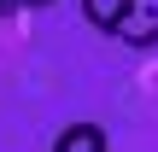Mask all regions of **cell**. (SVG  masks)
<instances>
[{
  "label": "cell",
  "instance_id": "6da1fadb",
  "mask_svg": "<svg viewBox=\"0 0 158 152\" xmlns=\"http://www.w3.org/2000/svg\"><path fill=\"white\" fill-rule=\"evenodd\" d=\"M53 146H59V152H106L111 135H106L100 123H64V129L53 135Z\"/></svg>",
  "mask_w": 158,
  "mask_h": 152
},
{
  "label": "cell",
  "instance_id": "7a4b0ae2",
  "mask_svg": "<svg viewBox=\"0 0 158 152\" xmlns=\"http://www.w3.org/2000/svg\"><path fill=\"white\" fill-rule=\"evenodd\" d=\"M117 41H129V47H158V6L152 12L129 6V18L117 23Z\"/></svg>",
  "mask_w": 158,
  "mask_h": 152
},
{
  "label": "cell",
  "instance_id": "3957f363",
  "mask_svg": "<svg viewBox=\"0 0 158 152\" xmlns=\"http://www.w3.org/2000/svg\"><path fill=\"white\" fill-rule=\"evenodd\" d=\"M129 6H135V0H82V18H88L100 35H117V23L129 18Z\"/></svg>",
  "mask_w": 158,
  "mask_h": 152
},
{
  "label": "cell",
  "instance_id": "277c9868",
  "mask_svg": "<svg viewBox=\"0 0 158 152\" xmlns=\"http://www.w3.org/2000/svg\"><path fill=\"white\" fill-rule=\"evenodd\" d=\"M12 12H23V6L18 0H0V18H12Z\"/></svg>",
  "mask_w": 158,
  "mask_h": 152
},
{
  "label": "cell",
  "instance_id": "5b68a950",
  "mask_svg": "<svg viewBox=\"0 0 158 152\" xmlns=\"http://www.w3.org/2000/svg\"><path fill=\"white\" fill-rule=\"evenodd\" d=\"M18 6H23V12H35V6H53V0H18Z\"/></svg>",
  "mask_w": 158,
  "mask_h": 152
}]
</instances>
